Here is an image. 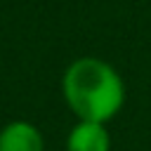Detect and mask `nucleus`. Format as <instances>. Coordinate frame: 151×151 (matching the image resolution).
<instances>
[{"mask_svg":"<svg viewBox=\"0 0 151 151\" xmlns=\"http://www.w3.org/2000/svg\"><path fill=\"white\" fill-rule=\"evenodd\" d=\"M61 97L76 120L109 123L125 106V80L109 61L78 57L61 76Z\"/></svg>","mask_w":151,"mask_h":151,"instance_id":"1","label":"nucleus"},{"mask_svg":"<svg viewBox=\"0 0 151 151\" xmlns=\"http://www.w3.org/2000/svg\"><path fill=\"white\" fill-rule=\"evenodd\" d=\"M64 151H111V134L106 123L76 120L66 132Z\"/></svg>","mask_w":151,"mask_h":151,"instance_id":"2","label":"nucleus"},{"mask_svg":"<svg viewBox=\"0 0 151 151\" xmlns=\"http://www.w3.org/2000/svg\"><path fill=\"white\" fill-rule=\"evenodd\" d=\"M0 151H45L42 130L24 118H14L0 127Z\"/></svg>","mask_w":151,"mask_h":151,"instance_id":"3","label":"nucleus"}]
</instances>
